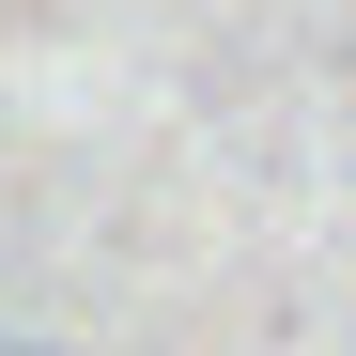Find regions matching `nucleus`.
I'll return each mask as SVG.
<instances>
[{
  "mask_svg": "<svg viewBox=\"0 0 356 356\" xmlns=\"http://www.w3.org/2000/svg\"><path fill=\"white\" fill-rule=\"evenodd\" d=\"M0 356H47V341H0Z\"/></svg>",
  "mask_w": 356,
  "mask_h": 356,
  "instance_id": "obj_1",
  "label": "nucleus"
}]
</instances>
